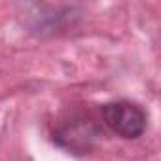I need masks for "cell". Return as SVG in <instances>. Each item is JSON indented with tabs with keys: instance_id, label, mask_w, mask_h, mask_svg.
I'll return each instance as SVG.
<instances>
[{
	"instance_id": "6da1fadb",
	"label": "cell",
	"mask_w": 161,
	"mask_h": 161,
	"mask_svg": "<svg viewBox=\"0 0 161 161\" xmlns=\"http://www.w3.org/2000/svg\"><path fill=\"white\" fill-rule=\"evenodd\" d=\"M103 119L112 133H116L125 140H135L142 136L148 125V116L142 110V106L131 101H116L104 104Z\"/></svg>"
},
{
	"instance_id": "7a4b0ae2",
	"label": "cell",
	"mask_w": 161,
	"mask_h": 161,
	"mask_svg": "<svg viewBox=\"0 0 161 161\" xmlns=\"http://www.w3.org/2000/svg\"><path fill=\"white\" fill-rule=\"evenodd\" d=\"M99 136L101 131L91 118L74 114L59 123L53 133V142L72 153H87Z\"/></svg>"
}]
</instances>
